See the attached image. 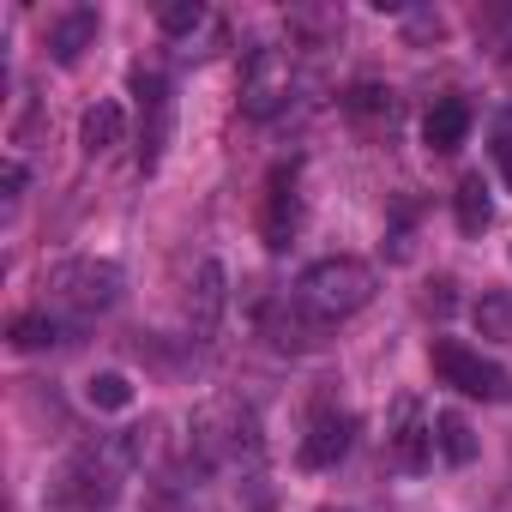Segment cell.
<instances>
[{"instance_id": "1", "label": "cell", "mask_w": 512, "mask_h": 512, "mask_svg": "<svg viewBox=\"0 0 512 512\" xmlns=\"http://www.w3.org/2000/svg\"><path fill=\"white\" fill-rule=\"evenodd\" d=\"M380 290L374 266L356 260V253H332V260H314L302 278H296V302L314 314V320H350L356 308H368Z\"/></svg>"}, {"instance_id": "2", "label": "cell", "mask_w": 512, "mask_h": 512, "mask_svg": "<svg viewBox=\"0 0 512 512\" xmlns=\"http://www.w3.org/2000/svg\"><path fill=\"white\" fill-rule=\"evenodd\" d=\"M139 458V440L121 434V440H103L91 452H79L61 476H55V506H73V512H103L121 500V464Z\"/></svg>"}, {"instance_id": "3", "label": "cell", "mask_w": 512, "mask_h": 512, "mask_svg": "<svg viewBox=\"0 0 512 512\" xmlns=\"http://www.w3.org/2000/svg\"><path fill=\"white\" fill-rule=\"evenodd\" d=\"M193 446L205 458H235V452H260V422H253V410L241 398H211L193 410Z\"/></svg>"}, {"instance_id": "4", "label": "cell", "mask_w": 512, "mask_h": 512, "mask_svg": "<svg viewBox=\"0 0 512 512\" xmlns=\"http://www.w3.org/2000/svg\"><path fill=\"white\" fill-rule=\"evenodd\" d=\"M428 356H434V374H440L446 386H458L464 398H482V404H506V398H512V374H506L500 362H488V356H476V350H464V344H452V338H440Z\"/></svg>"}, {"instance_id": "5", "label": "cell", "mask_w": 512, "mask_h": 512, "mask_svg": "<svg viewBox=\"0 0 512 512\" xmlns=\"http://www.w3.org/2000/svg\"><path fill=\"white\" fill-rule=\"evenodd\" d=\"M49 290L73 314H109L121 302V266H109V260H67V266L49 272Z\"/></svg>"}, {"instance_id": "6", "label": "cell", "mask_w": 512, "mask_h": 512, "mask_svg": "<svg viewBox=\"0 0 512 512\" xmlns=\"http://www.w3.org/2000/svg\"><path fill=\"white\" fill-rule=\"evenodd\" d=\"M290 103V55L284 49H253L241 73V109L253 121H272Z\"/></svg>"}, {"instance_id": "7", "label": "cell", "mask_w": 512, "mask_h": 512, "mask_svg": "<svg viewBox=\"0 0 512 512\" xmlns=\"http://www.w3.org/2000/svg\"><path fill=\"white\" fill-rule=\"evenodd\" d=\"M296 229H302V193H296V163L284 169H272V181H266V217H260V235H266V247L272 253H284L290 241H296Z\"/></svg>"}, {"instance_id": "8", "label": "cell", "mask_w": 512, "mask_h": 512, "mask_svg": "<svg viewBox=\"0 0 512 512\" xmlns=\"http://www.w3.org/2000/svg\"><path fill=\"white\" fill-rule=\"evenodd\" d=\"M85 49H97V7H67L49 19V55L61 67H79Z\"/></svg>"}, {"instance_id": "9", "label": "cell", "mask_w": 512, "mask_h": 512, "mask_svg": "<svg viewBox=\"0 0 512 512\" xmlns=\"http://www.w3.org/2000/svg\"><path fill=\"white\" fill-rule=\"evenodd\" d=\"M350 434H356V422H350V416L320 410V416H314V428H308V440H302V464H308V470H332V464L350 452Z\"/></svg>"}, {"instance_id": "10", "label": "cell", "mask_w": 512, "mask_h": 512, "mask_svg": "<svg viewBox=\"0 0 512 512\" xmlns=\"http://www.w3.org/2000/svg\"><path fill=\"white\" fill-rule=\"evenodd\" d=\"M187 320H193V338H199V344H205V338L217 332V320H223V266H217V260H205V266L193 272Z\"/></svg>"}, {"instance_id": "11", "label": "cell", "mask_w": 512, "mask_h": 512, "mask_svg": "<svg viewBox=\"0 0 512 512\" xmlns=\"http://www.w3.org/2000/svg\"><path fill=\"white\" fill-rule=\"evenodd\" d=\"M422 139H428V151H458L470 139V103L464 97H440L422 115Z\"/></svg>"}, {"instance_id": "12", "label": "cell", "mask_w": 512, "mask_h": 512, "mask_svg": "<svg viewBox=\"0 0 512 512\" xmlns=\"http://www.w3.org/2000/svg\"><path fill=\"white\" fill-rule=\"evenodd\" d=\"M121 139H127V115H121V103H91L85 121H79V145H85V157H109Z\"/></svg>"}, {"instance_id": "13", "label": "cell", "mask_w": 512, "mask_h": 512, "mask_svg": "<svg viewBox=\"0 0 512 512\" xmlns=\"http://www.w3.org/2000/svg\"><path fill=\"white\" fill-rule=\"evenodd\" d=\"M320 326H326V320H314L302 302H296L290 314H284V308H272V314H266V332H272V344H278V350H320V344H326V338H320Z\"/></svg>"}, {"instance_id": "14", "label": "cell", "mask_w": 512, "mask_h": 512, "mask_svg": "<svg viewBox=\"0 0 512 512\" xmlns=\"http://www.w3.org/2000/svg\"><path fill=\"white\" fill-rule=\"evenodd\" d=\"M398 416H404V428L392 434L398 464H404V470H428V458H434V428L416 422V404H398Z\"/></svg>"}, {"instance_id": "15", "label": "cell", "mask_w": 512, "mask_h": 512, "mask_svg": "<svg viewBox=\"0 0 512 512\" xmlns=\"http://www.w3.org/2000/svg\"><path fill=\"white\" fill-rule=\"evenodd\" d=\"M452 211H458V229L464 235H482L494 223V205H488V181L482 175H464L458 193H452Z\"/></svg>"}, {"instance_id": "16", "label": "cell", "mask_w": 512, "mask_h": 512, "mask_svg": "<svg viewBox=\"0 0 512 512\" xmlns=\"http://www.w3.org/2000/svg\"><path fill=\"white\" fill-rule=\"evenodd\" d=\"M434 446H440L446 464H470V458H476V428H470L458 410H440V416H434Z\"/></svg>"}, {"instance_id": "17", "label": "cell", "mask_w": 512, "mask_h": 512, "mask_svg": "<svg viewBox=\"0 0 512 512\" xmlns=\"http://www.w3.org/2000/svg\"><path fill=\"white\" fill-rule=\"evenodd\" d=\"M470 320H476V332L488 344H512V290H482V302L470 308Z\"/></svg>"}, {"instance_id": "18", "label": "cell", "mask_w": 512, "mask_h": 512, "mask_svg": "<svg viewBox=\"0 0 512 512\" xmlns=\"http://www.w3.org/2000/svg\"><path fill=\"white\" fill-rule=\"evenodd\" d=\"M85 404H91V410H127V404H133V380L115 374V368H109V374H91V380H85Z\"/></svg>"}, {"instance_id": "19", "label": "cell", "mask_w": 512, "mask_h": 512, "mask_svg": "<svg viewBox=\"0 0 512 512\" xmlns=\"http://www.w3.org/2000/svg\"><path fill=\"white\" fill-rule=\"evenodd\" d=\"M7 338H13V350H49V344H61V326L49 314H19Z\"/></svg>"}, {"instance_id": "20", "label": "cell", "mask_w": 512, "mask_h": 512, "mask_svg": "<svg viewBox=\"0 0 512 512\" xmlns=\"http://www.w3.org/2000/svg\"><path fill=\"white\" fill-rule=\"evenodd\" d=\"M205 25V7L199 0H169V7H157V31L163 37H193Z\"/></svg>"}, {"instance_id": "21", "label": "cell", "mask_w": 512, "mask_h": 512, "mask_svg": "<svg viewBox=\"0 0 512 512\" xmlns=\"http://www.w3.org/2000/svg\"><path fill=\"white\" fill-rule=\"evenodd\" d=\"M350 109H356V115H374V109L392 115V91H380V85H356V91H350Z\"/></svg>"}, {"instance_id": "22", "label": "cell", "mask_w": 512, "mask_h": 512, "mask_svg": "<svg viewBox=\"0 0 512 512\" xmlns=\"http://www.w3.org/2000/svg\"><path fill=\"white\" fill-rule=\"evenodd\" d=\"M0 187H7V205H19V199H25V163H19V157L0 163Z\"/></svg>"}, {"instance_id": "23", "label": "cell", "mask_w": 512, "mask_h": 512, "mask_svg": "<svg viewBox=\"0 0 512 512\" xmlns=\"http://www.w3.org/2000/svg\"><path fill=\"white\" fill-rule=\"evenodd\" d=\"M500 181H506V193H512V145H500Z\"/></svg>"}, {"instance_id": "24", "label": "cell", "mask_w": 512, "mask_h": 512, "mask_svg": "<svg viewBox=\"0 0 512 512\" xmlns=\"http://www.w3.org/2000/svg\"><path fill=\"white\" fill-rule=\"evenodd\" d=\"M326 512H350V506H326Z\"/></svg>"}]
</instances>
